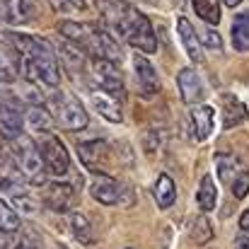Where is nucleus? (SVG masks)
<instances>
[{
	"label": "nucleus",
	"mask_w": 249,
	"mask_h": 249,
	"mask_svg": "<svg viewBox=\"0 0 249 249\" xmlns=\"http://www.w3.org/2000/svg\"><path fill=\"white\" fill-rule=\"evenodd\" d=\"M68 223H71V232L75 235L78 242H83V245H92V242H94L92 225H89V220L85 218L83 213H71Z\"/></svg>",
	"instance_id": "obj_27"
},
{
	"label": "nucleus",
	"mask_w": 249,
	"mask_h": 249,
	"mask_svg": "<svg viewBox=\"0 0 249 249\" xmlns=\"http://www.w3.org/2000/svg\"><path fill=\"white\" fill-rule=\"evenodd\" d=\"M230 191H232V196L235 198H245L249 194V169H245L232 184H230Z\"/></svg>",
	"instance_id": "obj_30"
},
{
	"label": "nucleus",
	"mask_w": 249,
	"mask_h": 249,
	"mask_svg": "<svg viewBox=\"0 0 249 249\" xmlns=\"http://www.w3.org/2000/svg\"><path fill=\"white\" fill-rule=\"evenodd\" d=\"M78 158L87 169H94L99 174H104V169L111 160V148L107 141H83L78 143Z\"/></svg>",
	"instance_id": "obj_11"
},
{
	"label": "nucleus",
	"mask_w": 249,
	"mask_h": 249,
	"mask_svg": "<svg viewBox=\"0 0 249 249\" xmlns=\"http://www.w3.org/2000/svg\"><path fill=\"white\" fill-rule=\"evenodd\" d=\"M22 228V220H19V213L10 206V203H5V201H0V235H7V232H17Z\"/></svg>",
	"instance_id": "obj_29"
},
{
	"label": "nucleus",
	"mask_w": 249,
	"mask_h": 249,
	"mask_svg": "<svg viewBox=\"0 0 249 249\" xmlns=\"http://www.w3.org/2000/svg\"><path fill=\"white\" fill-rule=\"evenodd\" d=\"M56 249H68V247H63V245H56Z\"/></svg>",
	"instance_id": "obj_37"
},
{
	"label": "nucleus",
	"mask_w": 249,
	"mask_h": 249,
	"mask_svg": "<svg viewBox=\"0 0 249 249\" xmlns=\"http://www.w3.org/2000/svg\"><path fill=\"white\" fill-rule=\"evenodd\" d=\"M10 155L17 172L32 184V186H46L49 184V169L44 165V158L39 153L36 141H32L24 133H17L10 138Z\"/></svg>",
	"instance_id": "obj_4"
},
{
	"label": "nucleus",
	"mask_w": 249,
	"mask_h": 249,
	"mask_svg": "<svg viewBox=\"0 0 249 249\" xmlns=\"http://www.w3.org/2000/svg\"><path fill=\"white\" fill-rule=\"evenodd\" d=\"M15 51L19 53V68L24 83L44 89H58L61 87V66L58 53L51 46V41L34 36V34H7Z\"/></svg>",
	"instance_id": "obj_1"
},
{
	"label": "nucleus",
	"mask_w": 249,
	"mask_h": 249,
	"mask_svg": "<svg viewBox=\"0 0 249 249\" xmlns=\"http://www.w3.org/2000/svg\"><path fill=\"white\" fill-rule=\"evenodd\" d=\"M89 196L102 206H119L124 201V196H131V194L124 184H119L109 174H97L89 184Z\"/></svg>",
	"instance_id": "obj_9"
},
{
	"label": "nucleus",
	"mask_w": 249,
	"mask_h": 249,
	"mask_svg": "<svg viewBox=\"0 0 249 249\" xmlns=\"http://www.w3.org/2000/svg\"><path fill=\"white\" fill-rule=\"evenodd\" d=\"M126 249H133V247H126Z\"/></svg>",
	"instance_id": "obj_38"
},
{
	"label": "nucleus",
	"mask_w": 249,
	"mask_h": 249,
	"mask_svg": "<svg viewBox=\"0 0 249 249\" xmlns=\"http://www.w3.org/2000/svg\"><path fill=\"white\" fill-rule=\"evenodd\" d=\"M22 114H24V124H27L34 133H39V136L49 133V131L56 126L51 111H49L46 107H41V104H36V107H27Z\"/></svg>",
	"instance_id": "obj_19"
},
{
	"label": "nucleus",
	"mask_w": 249,
	"mask_h": 249,
	"mask_svg": "<svg viewBox=\"0 0 249 249\" xmlns=\"http://www.w3.org/2000/svg\"><path fill=\"white\" fill-rule=\"evenodd\" d=\"M232 249H249V232H240V235L235 237Z\"/></svg>",
	"instance_id": "obj_33"
},
{
	"label": "nucleus",
	"mask_w": 249,
	"mask_h": 249,
	"mask_svg": "<svg viewBox=\"0 0 249 249\" xmlns=\"http://www.w3.org/2000/svg\"><path fill=\"white\" fill-rule=\"evenodd\" d=\"M247 119V107L235 94H223V126L235 128Z\"/></svg>",
	"instance_id": "obj_20"
},
{
	"label": "nucleus",
	"mask_w": 249,
	"mask_h": 249,
	"mask_svg": "<svg viewBox=\"0 0 249 249\" xmlns=\"http://www.w3.org/2000/svg\"><path fill=\"white\" fill-rule=\"evenodd\" d=\"M36 17V0H0V27H22Z\"/></svg>",
	"instance_id": "obj_10"
},
{
	"label": "nucleus",
	"mask_w": 249,
	"mask_h": 249,
	"mask_svg": "<svg viewBox=\"0 0 249 249\" xmlns=\"http://www.w3.org/2000/svg\"><path fill=\"white\" fill-rule=\"evenodd\" d=\"M191 2H194L196 15H198L208 27H213V24L220 22V0H191Z\"/></svg>",
	"instance_id": "obj_28"
},
{
	"label": "nucleus",
	"mask_w": 249,
	"mask_h": 249,
	"mask_svg": "<svg viewBox=\"0 0 249 249\" xmlns=\"http://www.w3.org/2000/svg\"><path fill=\"white\" fill-rule=\"evenodd\" d=\"M230 39H232L235 51H240V53L249 51V12L235 15L232 27H230Z\"/></svg>",
	"instance_id": "obj_24"
},
{
	"label": "nucleus",
	"mask_w": 249,
	"mask_h": 249,
	"mask_svg": "<svg viewBox=\"0 0 249 249\" xmlns=\"http://www.w3.org/2000/svg\"><path fill=\"white\" fill-rule=\"evenodd\" d=\"M240 228H242V232H249V208L242 213V218H240Z\"/></svg>",
	"instance_id": "obj_34"
},
{
	"label": "nucleus",
	"mask_w": 249,
	"mask_h": 249,
	"mask_svg": "<svg viewBox=\"0 0 249 249\" xmlns=\"http://www.w3.org/2000/svg\"><path fill=\"white\" fill-rule=\"evenodd\" d=\"M213 124H215L213 107H208V104L191 107V111H189V126H191V138L196 143H203L213 133Z\"/></svg>",
	"instance_id": "obj_16"
},
{
	"label": "nucleus",
	"mask_w": 249,
	"mask_h": 249,
	"mask_svg": "<svg viewBox=\"0 0 249 249\" xmlns=\"http://www.w3.org/2000/svg\"><path fill=\"white\" fill-rule=\"evenodd\" d=\"M5 56H7V51H5V46L0 44V58H5Z\"/></svg>",
	"instance_id": "obj_36"
},
{
	"label": "nucleus",
	"mask_w": 249,
	"mask_h": 249,
	"mask_svg": "<svg viewBox=\"0 0 249 249\" xmlns=\"http://www.w3.org/2000/svg\"><path fill=\"white\" fill-rule=\"evenodd\" d=\"M177 87H179L181 102L189 104V107H198L206 97V87H203L198 73L194 68H181L177 73Z\"/></svg>",
	"instance_id": "obj_13"
},
{
	"label": "nucleus",
	"mask_w": 249,
	"mask_h": 249,
	"mask_svg": "<svg viewBox=\"0 0 249 249\" xmlns=\"http://www.w3.org/2000/svg\"><path fill=\"white\" fill-rule=\"evenodd\" d=\"M153 198H155L158 208H162V211H167V208L174 203V198H177V186H174V179H172L169 174H160V177H158V181H155V186H153Z\"/></svg>",
	"instance_id": "obj_22"
},
{
	"label": "nucleus",
	"mask_w": 249,
	"mask_h": 249,
	"mask_svg": "<svg viewBox=\"0 0 249 249\" xmlns=\"http://www.w3.org/2000/svg\"><path fill=\"white\" fill-rule=\"evenodd\" d=\"M133 75H136L138 92L143 97H153V94L160 92V75H158L155 66L145 58V53H136L133 56Z\"/></svg>",
	"instance_id": "obj_12"
},
{
	"label": "nucleus",
	"mask_w": 249,
	"mask_h": 249,
	"mask_svg": "<svg viewBox=\"0 0 249 249\" xmlns=\"http://www.w3.org/2000/svg\"><path fill=\"white\" fill-rule=\"evenodd\" d=\"M51 2L58 10H80L85 5V0H51Z\"/></svg>",
	"instance_id": "obj_32"
},
{
	"label": "nucleus",
	"mask_w": 249,
	"mask_h": 249,
	"mask_svg": "<svg viewBox=\"0 0 249 249\" xmlns=\"http://www.w3.org/2000/svg\"><path fill=\"white\" fill-rule=\"evenodd\" d=\"M58 63L66 68V73L73 78V80H85L89 78V56L85 53L80 46H75L73 41H61L58 46Z\"/></svg>",
	"instance_id": "obj_8"
},
{
	"label": "nucleus",
	"mask_w": 249,
	"mask_h": 249,
	"mask_svg": "<svg viewBox=\"0 0 249 249\" xmlns=\"http://www.w3.org/2000/svg\"><path fill=\"white\" fill-rule=\"evenodd\" d=\"M22 124H24L22 121V109H17L10 102H0V131L10 133V138H12L22 131Z\"/></svg>",
	"instance_id": "obj_23"
},
{
	"label": "nucleus",
	"mask_w": 249,
	"mask_h": 249,
	"mask_svg": "<svg viewBox=\"0 0 249 249\" xmlns=\"http://www.w3.org/2000/svg\"><path fill=\"white\" fill-rule=\"evenodd\" d=\"M203 46H208V49H213V51H220V49H223V41H220L218 32H213L211 27L203 29Z\"/></svg>",
	"instance_id": "obj_31"
},
{
	"label": "nucleus",
	"mask_w": 249,
	"mask_h": 249,
	"mask_svg": "<svg viewBox=\"0 0 249 249\" xmlns=\"http://www.w3.org/2000/svg\"><path fill=\"white\" fill-rule=\"evenodd\" d=\"M0 249H44V235L32 225H22L17 232L0 235Z\"/></svg>",
	"instance_id": "obj_15"
},
{
	"label": "nucleus",
	"mask_w": 249,
	"mask_h": 249,
	"mask_svg": "<svg viewBox=\"0 0 249 249\" xmlns=\"http://www.w3.org/2000/svg\"><path fill=\"white\" fill-rule=\"evenodd\" d=\"M89 80L97 85V89H104L119 99L124 97V78H121L119 63L89 58Z\"/></svg>",
	"instance_id": "obj_7"
},
{
	"label": "nucleus",
	"mask_w": 249,
	"mask_h": 249,
	"mask_svg": "<svg viewBox=\"0 0 249 249\" xmlns=\"http://www.w3.org/2000/svg\"><path fill=\"white\" fill-rule=\"evenodd\" d=\"M215 162H218V177H220L225 184H232V181L247 169L235 155H223V153H220V155L215 158Z\"/></svg>",
	"instance_id": "obj_25"
},
{
	"label": "nucleus",
	"mask_w": 249,
	"mask_h": 249,
	"mask_svg": "<svg viewBox=\"0 0 249 249\" xmlns=\"http://www.w3.org/2000/svg\"><path fill=\"white\" fill-rule=\"evenodd\" d=\"M56 29H58V34L66 41H73L75 46H80L85 53L89 58H94V61H111V63L121 61V51H119L114 36H109V32L97 27V24L63 19V22H58Z\"/></svg>",
	"instance_id": "obj_3"
},
{
	"label": "nucleus",
	"mask_w": 249,
	"mask_h": 249,
	"mask_svg": "<svg viewBox=\"0 0 249 249\" xmlns=\"http://www.w3.org/2000/svg\"><path fill=\"white\" fill-rule=\"evenodd\" d=\"M89 94H92V107L97 109V114L102 119H107L111 124H121L124 121V111H121V99L119 97H114V94H109L104 89H97V87H92Z\"/></svg>",
	"instance_id": "obj_17"
},
{
	"label": "nucleus",
	"mask_w": 249,
	"mask_h": 249,
	"mask_svg": "<svg viewBox=\"0 0 249 249\" xmlns=\"http://www.w3.org/2000/svg\"><path fill=\"white\" fill-rule=\"evenodd\" d=\"M186 230H189L191 242H196V245H206V242L213 240V228H211V223H208L206 215H194L189 220V228Z\"/></svg>",
	"instance_id": "obj_26"
},
{
	"label": "nucleus",
	"mask_w": 249,
	"mask_h": 249,
	"mask_svg": "<svg viewBox=\"0 0 249 249\" xmlns=\"http://www.w3.org/2000/svg\"><path fill=\"white\" fill-rule=\"evenodd\" d=\"M44 203L53 213H68L75 203V189L68 181H51V184H46Z\"/></svg>",
	"instance_id": "obj_14"
},
{
	"label": "nucleus",
	"mask_w": 249,
	"mask_h": 249,
	"mask_svg": "<svg viewBox=\"0 0 249 249\" xmlns=\"http://www.w3.org/2000/svg\"><path fill=\"white\" fill-rule=\"evenodd\" d=\"M177 34H179V39H181V44H184L186 56H189L194 63H201V61H203V44H201V39H198V34H196V27H194L186 17H179V19H177Z\"/></svg>",
	"instance_id": "obj_18"
},
{
	"label": "nucleus",
	"mask_w": 249,
	"mask_h": 249,
	"mask_svg": "<svg viewBox=\"0 0 249 249\" xmlns=\"http://www.w3.org/2000/svg\"><path fill=\"white\" fill-rule=\"evenodd\" d=\"M36 145H39V153H41V158H44V165H46V169H49L51 174L63 177V174L71 172L68 148H66L53 133H44V136L36 141Z\"/></svg>",
	"instance_id": "obj_6"
},
{
	"label": "nucleus",
	"mask_w": 249,
	"mask_h": 249,
	"mask_svg": "<svg viewBox=\"0 0 249 249\" xmlns=\"http://www.w3.org/2000/svg\"><path fill=\"white\" fill-rule=\"evenodd\" d=\"M196 206H198L201 213H211L218 206V189H215V181H213L211 174L201 177V184H198V191H196Z\"/></svg>",
	"instance_id": "obj_21"
},
{
	"label": "nucleus",
	"mask_w": 249,
	"mask_h": 249,
	"mask_svg": "<svg viewBox=\"0 0 249 249\" xmlns=\"http://www.w3.org/2000/svg\"><path fill=\"white\" fill-rule=\"evenodd\" d=\"M99 10L104 22L116 32L119 39H124L128 46H133L138 53H155L158 51V36L150 24V19L133 5L124 0H99Z\"/></svg>",
	"instance_id": "obj_2"
},
{
	"label": "nucleus",
	"mask_w": 249,
	"mask_h": 249,
	"mask_svg": "<svg viewBox=\"0 0 249 249\" xmlns=\"http://www.w3.org/2000/svg\"><path fill=\"white\" fill-rule=\"evenodd\" d=\"M228 7H237V5H242V0H223Z\"/></svg>",
	"instance_id": "obj_35"
},
{
	"label": "nucleus",
	"mask_w": 249,
	"mask_h": 249,
	"mask_svg": "<svg viewBox=\"0 0 249 249\" xmlns=\"http://www.w3.org/2000/svg\"><path fill=\"white\" fill-rule=\"evenodd\" d=\"M49 111L56 121V126H61L63 131H83L89 121L87 109L83 107V102L71 94V92H53L49 94Z\"/></svg>",
	"instance_id": "obj_5"
}]
</instances>
